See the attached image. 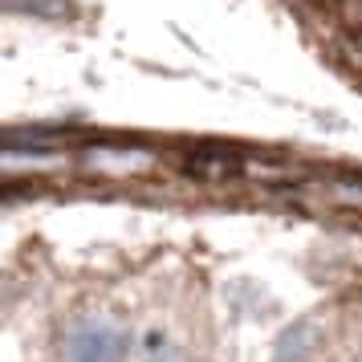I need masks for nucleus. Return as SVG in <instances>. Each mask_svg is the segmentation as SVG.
I'll return each mask as SVG.
<instances>
[{"label": "nucleus", "instance_id": "obj_4", "mask_svg": "<svg viewBox=\"0 0 362 362\" xmlns=\"http://www.w3.org/2000/svg\"><path fill=\"white\" fill-rule=\"evenodd\" d=\"M354 362H362V342H358V350H354Z\"/></svg>", "mask_w": 362, "mask_h": 362}, {"label": "nucleus", "instance_id": "obj_3", "mask_svg": "<svg viewBox=\"0 0 362 362\" xmlns=\"http://www.w3.org/2000/svg\"><path fill=\"white\" fill-rule=\"evenodd\" d=\"M143 362H187V354H183L180 346H171V342H155Z\"/></svg>", "mask_w": 362, "mask_h": 362}, {"label": "nucleus", "instance_id": "obj_1", "mask_svg": "<svg viewBox=\"0 0 362 362\" xmlns=\"http://www.w3.org/2000/svg\"><path fill=\"white\" fill-rule=\"evenodd\" d=\"M131 326L110 313H74L57 334V362H127Z\"/></svg>", "mask_w": 362, "mask_h": 362}, {"label": "nucleus", "instance_id": "obj_2", "mask_svg": "<svg viewBox=\"0 0 362 362\" xmlns=\"http://www.w3.org/2000/svg\"><path fill=\"white\" fill-rule=\"evenodd\" d=\"M322 346V326L317 322H293L273 346V362H313Z\"/></svg>", "mask_w": 362, "mask_h": 362}]
</instances>
